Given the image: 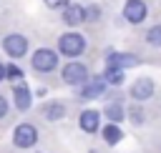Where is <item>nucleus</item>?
<instances>
[{"label":"nucleus","mask_w":161,"mask_h":153,"mask_svg":"<svg viewBox=\"0 0 161 153\" xmlns=\"http://www.w3.org/2000/svg\"><path fill=\"white\" fill-rule=\"evenodd\" d=\"M58 45H60V53L63 55H80L83 48H86V40L78 33H65V35H60Z\"/></svg>","instance_id":"f257e3e1"},{"label":"nucleus","mask_w":161,"mask_h":153,"mask_svg":"<svg viewBox=\"0 0 161 153\" xmlns=\"http://www.w3.org/2000/svg\"><path fill=\"white\" fill-rule=\"evenodd\" d=\"M63 80H65L68 85H83V83L88 80L86 65H80V63H68V65L63 68Z\"/></svg>","instance_id":"f03ea898"},{"label":"nucleus","mask_w":161,"mask_h":153,"mask_svg":"<svg viewBox=\"0 0 161 153\" xmlns=\"http://www.w3.org/2000/svg\"><path fill=\"white\" fill-rule=\"evenodd\" d=\"M58 65V58H55V53L53 50H38L35 55H33V68L35 70H40V73H48V70H53Z\"/></svg>","instance_id":"7ed1b4c3"},{"label":"nucleus","mask_w":161,"mask_h":153,"mask_svg":"<svg viewBox=\"0 0 161 153\" xmlns=\"http://www.w3.org/2000/svg\"><path fill=\"white\" fill-rule=\"evenodd\" d=\"M35 140H38V130H35L33 125L23 123V125L15 128V145H20V148H30Z\"/></svg>","instance_id":"20e7f679"},{"label":"nucleus","mask_w":161,"mask_h":153,"mask_svg":"<svg viewBox=\"0 0 161 153\" xmlns=\"http://www.w3.org/2000/svg\"><path fill=\"white\" fill-rule=\"evenodd\" d=\"M3 45H5L8 55H13V58H20V55H25V50H28V40H25L23 35H8Z\"/></svg>","instance_id":"39448f33"},{"label":"nucleus","mask_w":161,"mask_h":153,"mask_svg":"<svg viewBox=\"0 0 161 153\" xmlns=\"http://www.w3.org/2000/svg\"><path fill=\"white\" fill-rule=\"evenodd\" d=\"M123 15H126L128 23H141V20L146 18V5H143V0H128Z\"/></svg>","instance_id":"423d86ee"},{"label":"nucleus","mask_w":161,"mask_h":153,"mask_svg":"<svg viewBox=\"0 0 161 153\" xmlns=\"http://www.w3.org/2000/svg\"><path fill=\"white\" fill-rule=\"evenodd\" d=\"M131 95H133L136 100L151 98V95H153V80H151V78H138V80L133 83V88H131Z\"/></svg>","instance_id":"0eeeda50"},{"label":"nucleus","mask_w":161,"mask_h":153,"mask_svg":"<svg viewBox=\"0 0 161 153\" xmlns=\"http://www.w3.org/2000/svg\"><path fill=\"white\" fill-rule=\"evenodd\" d=\"M133 65H138V58L128 55V53H111V58H108V68L123 70V68H133Z\"/></svg>","instance_id":"6e6552de"},{"label":"nucleus","mask_w":161,"mask_h":153,"mask_svg":"<svg viewBox=\"0 0 161 153\" xmlns=\"http://www.w3.org/2000/svg\"><path fill=\"white\" fill-rule=\"evenodd\" d=\"M103 88H106V83L101 80V78H88L83 85H80V98H96V95H101L103 93Z\"/></svg>","instance_id":"1a4fd4ad"},{"label":"nucleus","mask_w":161,"mask_h":153,"mask_svg":"<svg viewBox=\"0 0 161 153\" xmlns=\"http://www.w3.org/2000/svg\"><path fill=\"white\" fill-rule=\"evenodd\" d=\"M15 105L20 108V110H28L30 108V93H28V85L23 83V78L20 80H15Z\"/></svg>","instance_id":"9d476101"},{"label":"nucleus","mask_w":161,"mask_h":153,"mask_svg":"<svg viewBox=\"0 0 161 153\" xmlns=\"http://www.w3.org/2000/svg\"><path fill=\"white\" fill-rule=\"evenodd\" d=\"M63 20H65L68 25H78V23H83V20H86V8H80V5H65Z\"/></svg>","instance_id":"9b49d317"},{"label":"nucleus","mask_w":161,"mask_h":153,"mask_svg":"<svg viewBox=\"0 0 161 153\" xmlns=\"http://www.w3.org/2000/svg\"><path fill=\"white\" fill-rule=\"evenodd\" d=\"M80 128H83L86 133H93V130L98 128V113H96V110L80 113Z\"/></svg>","instance_id":"f8f14e48"},{"label":"nucleus","mask_w":161,"mask_h":153,"mask_svg":"<svg viewBox=\"0 0 161 153\" xmlns=\"http://www.w3.org/2000/svg\"><path fill=\"white\" fill-rule=\"evenodd\" d=\"M63 105L60 103H48L45 108H43V115L48 118V120H58V118H63Z\"/></svg>","instance_id":"ddd939ff"},{"label":"nucleus","mask_w":161,"mask_h":153,"mask_svg":"<svg viewBox=\"0 0 161 153\" xmlns=\"http://www.w3.org/2000/svg\"><path fill=\"white\" fill-rule=\"evenodd\" d=\"M103 138H106V143H111V145H113V143H118V140L123 138V133H121V128H118V125H113V123H111V125H106V128H103Z\"/></svg>","instance_id":"4468645a"},{"label":"nucleus","mask_w":161,"mask_h":153,"mask_svg":"<svg viewBox=\"0 0 161 153\" xmlns=\"http://www.w3.org/2000/svg\"><path fill=\"white\" fill-rule=\"evenodd\" d=\"M106 118H108L111 123H118V120L123 118V108H121L118 103H108V105H106Z\"/></svg>","instance_id":"2eb2a0df"},{"label":"nucleus","mask_w":161,"mask_h":153,"mask_svg":"<svg viewBox=\"0 0 161 153\" xmlns=\"http://www.w3.org/2000/svg\"><path fill=\"white\" fill-rule=\"evenodd\" d=\"M103 78H106L111 85H121V83H123V70H118V68H108Z\"/></svg>","instance_id":"dca6fc26"},{"label":"nucleus","mask_w":161,"mask_h":153,"mask_svg":"<svg viewBox=\"0 0 161 153\" xmlns=\"http://www.w3.org/2000/svg\"><path fill=\"white\" fill-rule=\"evenodd\" d=\"M146 40H148V45H161V25H156V28H151L148 30V35H146Z\"/></svg>","instance_id":"f3484780"},{"label":"nucleus","mask_w":161,"mask_h":153,"mask_svg":"<svg viewBox=\"0 0 161 153\" xmlns=\"http://www.w3.org/2000/svg\"><path fill=\"white\" fill-rule=\"evenodd\" d=\"M5 75H8V78H13V80H20V78H23V73H20V68H18V65H8V68H5Z\"/></svg>","instance_id":"a211bd4d"},{"label":"nucleus","mask_w":161,"mask_h":153,"mask_svg":"<svg viewBox=\"0 0 161 153\" xmlns=\"http://www.w3.org/2000/svg\"><path fill=\"white\" fill-rule=\"evenodd\" d=\"M48 8H60V5H68V0H45Z\"/></svg>","instance_id":"6ab92c4d"},{"label":"nucleus","mask_w":161,"mask_h":153,"mask_svg":"<svg viewBox=\"0 0 161 153\" xmlns=\"http://www.w3.org/2000/svg\"><path fill=\"white\" fill-rule=\"evenodd\" d=\"M131 115H133V120H136V123H141V120H143V113H138V108H133V110H131Z\"/></svg>","instance_id":"aec40b11"},{"label":"nucleus","mask_w":161,"mask_h":153,"mask_svg":"<svg viewBox=\"0 0 161 153\" xmlns=\"http://www.w3.org/2000/svg\"><path fill=\"white\" fill-rule=\"evenodd\" d=\"M8 113V103H5V98H0V118Z\"/></svg>","instance_id":"412c9836"},{"label":"nucleus","mask_w":161,"mask_h":153,"mask_svg":"<svg viewBox=\"0 0 161 153\" xmlns=\"http://www.w3.org/2000/svg\"><path fill=\"white\" fill-rule=\"evenodd\" d=\"M5 78V65H0V80Z\"/></svg>","instance_id":"4be33fe9"}]
</instances>
